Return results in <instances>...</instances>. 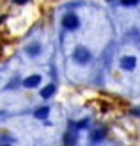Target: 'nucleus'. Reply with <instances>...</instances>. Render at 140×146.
<instances>
[{
    "instance_id": "nucleus-10",
    "label": "nucleus",
    "mask_w": 140,
    "mask_h": 146,
    "mask_svg": "<svg viewBox=\"0 0 140 146\" xmlns=\"http://www.w3.org/2000/svg\"><path fill=\"white\" fill-rule=\"evenodd\" d=\"M73 139H75L73 135H66V144H73Z\"/></svg>"
},
{
    "instance_id": "nucleus-12",
    "label": "nucleus",
    "mask_w": 140,
    "mask_h": 146,
    "mask_svg": "<svg viewBox=\"0 0 140 146\" xmlns=\"http://www.w3.org/2000/svg\"><path fill=\"white\" fill-rule=\"evenodd\" d=\"M4 146H9V144H4Z\"/></svg>"
},
{
    "instance_id": "nucleus-2",
    "label": "nucleus",
    "mask_w": 140,
    "mask_h": 146,
    "mask_svg": "<svg viewBox=\"0 0 140 146\" xmlns=\"http://www.w3.org/2000/svg\"><path fill=\"white\" fill-rule=\"evenodd\" d=\"M91 59V55H89V52H87V50L85 48H82V46H78L76 50H75V61L76 62H87V61H89Z\"/></svg>"
},
{
    "instance_id": "nucleus-9",
    "label": "nucleus",
    "mask_w": 140,
    "mask_h": 146,
    "mask_svg": "<svg viewBox=\"0 0 140 146\" xmlns=\"http://www.w3.org/2000/svg\"><path fill=\"white\" fill-rule=\"evenodd\" d=\"M122 2V5H135V4H138V0H121Z\"/></svg>"
},
{
    "instance_id": "nucleus-7",
    "label": "nucleus",
    "mask_w": 140,
    "mask_h": 146,
    "mask_svg": "<svg viewBox=\"0 0 140 146\" xmlns=\"http://www.w3.org/2000/svg\"><path fill=\"white\" fill-rule=\"evenodd\" d=\"M48 116V107H41L35 111V118H39V119H45Z\"/></svg>"
},
{
    "instance_id": "nucleus-6",
    "label": "nucleus",
    "mask_w": 140,
    "mask_h": 146,
    "mask_svg": "<svg viewBox=\"0 0 140 146\" xmlns=\"http://www.w3.org/2000/svg\"><path fill=\"white\" fill-rule=\"evenodd\" d=\"M105 135H106V130L105 128H98V130H94V132H92V139L94 141H101Z\"/></svg>"
},
{
    "instance_id": "nucleus-4",
    "label": "nucleus",
    "mask_w": 140,
    "mask_h": 146,
    "mask_svg": "<svg viewBox=\"0 0 140 146\" xmlns=\"http://www.w3.org/2000/svg\"><path fill=\"white\" fill-rule=\"evenodd\" d=\"M27 87H35L37 84H41V77L39 75H32V77H28L25 78V82H23Z\"/></svg>"
},
{
    "instance_id": "nucleus-5",
    "label": "nucleus",
    "mask_w": 140,
    "mask_h": 146,
    "mask_svg": "<svg viewBox=\"0 0 140 146\" xmlns=\"http://www.w3.org/2000/svg\"><path fill=\"white\" fill-rule=\"evenodd\" d=\"M53 93H55V86H53V84H50V86H46L45 89L41 91V96H43V98H50Z\"/></svg>"
},
{
    "instance_id": "nucleus-8",
    "label": "nucleus",
    "mask_w": 140,
    "mask_h": 146,
    "mask_svg": "<svg viewBox=\"0 0 140 146\" xmlns=\"http://www.w3.org/2000/svg\"><path fill=\"white\" fill-rule=\"evenodd\" d=\"M27 52L30 54V55H35V54L39 52V45H30V46L27 48Z\"/></svg>"
},
{
    "instance_id": "nucleus-3",
    "label": "nucleus",
    "mask_w": 140,
    "mask_h": 146,
    "mask_svg": "<svg viewBox=\"0 0 140 146\" xmlns=\"http://www.w3.org/2000/svg\"><path fill=\"white\" fill-rule=\"evenodd\" d=\"M121 66H122L124 70L131 71V70H135V66H137V59H135V57H131V55H126V57H122Z\"/></svg>"
},
{
    "instance_id": "nucleus-11",
    "label": "nucleus",
    "mask_w": 140,
    "mask_h": 146,
    "mask_svg": "<svg viewBox=\"0 0 140 146\" xmlns=\"http://www.w3.org/2000/svg\"><path fill=\"white\" fill-rule=\"evenodd\" d=\"M14 2H16V4H27L28 0H14Z\"/></svg>"
},
{
    "instance_id": "nucleus-1",
    "label": "nucleus",
    "mask_w": 140,
    "mask_h": 146,
    "mask_svg": "<svg viewBox=\"0 0 140 146\" xmlns=\"http://www.w3.org/2000/svg\"><path fill=\"white\" fill-rule=\"evenodd\" d=\"M62 23H64V27H66V29H69V31H75V29H78L80 21H78V18H76V14L69 13V14H66V16H64Z\"/></svg>"
}]
</instances>
